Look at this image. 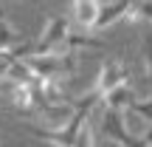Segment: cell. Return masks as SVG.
Listing matches in <instances>:
<instances>
[{"label": "cell", "instance_id": "1", "mask_svg": "<svg viewBox=\"0 0 152 147\" xmlns=\"http://www.w3.org/2000/svg\"><path fill=\"white\" fill-rule=\"evenodd\" d=\"M99 130H102L104 139H118L124 147H152L149 142L130 133V127L124 122V110H113V108L99 105Z\"/></svg>", "mask_w": 152, "mask_h": 147}, {"label": "cell", "instance_id": "2", "mask_svg": "<svg viewBox=\"0 0 152 147\" xmlns=\"http://www.w3.org/2000/svg\"><path fill=\"white\" fill-rule=\"evenodd\" d=\"M73 26L68 17H51V20H45L42 26V34H39L37 40V48H34V54H51V51H65V43L68 37H71Z\"/></svg>", "mask_w": 152, "mask_h": 147}, {"label": "cell", "instance_id": "3", "mask_svg": "<svg viewBox=\"0 0 152 147\" xmlns=\"http://www.w3.org/2000/svg\"><path fill=\"white\" fill-rule=\"evenodd\" d=\"M130 76H132V71H130V68H127L121 60H104L102 68H99L96 82H93V88H96V91L104 96L107 91H113V88H118V85H124V82H130Z\"/></svg>", "mask_w": 152, "mask_h": 147}, {"label": "cell", "instance_id": "4", "mask_svg": "<svg viewBox=\"0 0 152 147\" xmlns=\"http://www.w3.org/2000/svg\"><path fill=\"white\" fill-rule=\"evenodd\" d=\"M132 3L135 0H110V3H102L99 9V20L93 26V31H107V28L118 26L121 20H127L132 11Z\"/></svg>", "mask_w": 152, "mask_h": 147}, {"label": "cell", "instance_id": "5", "mask_svg": "<svg viewBox=\"0 0 152 147\" xmlns=\"http://www.w3.org/2000/svg\"><path fill=\"white\" fill-rule=\"evenodd\" d=\"M99 9H102L99 0H73V26L93 31V26L99 20Z\"/></svg>", "mask_w": 152, "mask_h": 147}, {"label": "cell", "instance_id": "6", "mask_svg": "<svg viewBox=\"0 0 152 147\" xmlns=\"http://www.w3.org/2000/svg\"><path fill=\"white\" fill-rule=\"evenodd\" d=\"M132 99H135V91H132L130 82H124V85L113 88V91H107L102 96V105L104 108H113V110H130Z\"/></svg>", "mask_w": 152, "mask_h": 147}, {"label": "cell", "instance_id": "7", "mask_svg": "<svg viewBox=\"0 0 152 147\" xmlns=\"http://www.w3.org/2000/svg\"><path fill=\"white\" fill-rule=\"evenodd\" d=\"M11 105H14L17 110H34L37 108L34 85H14L11 88Z\"/></svg>", "mask_w": 152, "mask_h": 147}, {"label": "cell", "instance_id": "8", "mask_svg": "<svg viewBox=\"0 0 152 147\" xmlns=\"http://www.w3.org/2000/svg\"><path fill=\"white\" fill-rule=\"evenodd\" d=\"M127 20H132V23H149V26H152V0H135Z\"/></svg>", "mask_w": 152, "mask_h": 147}, {"label": "cell", "instance_id": "9", "mask_svg": "<svg viewBox=\"0 0 152 147\" xmlns=\"http://www.w3.org/2000/svg\"><path fill=\"white\" fill-rule=\"evenodd\" d=\"M20 43V34H17V28L11 26L9 20H3L0 17V48H11V45Z\"/></svg>", "mask_w": 152, "mask_h": 147}, {"label": "cell", "instance_id": "10", "mask_svg": "<svg viewBox=\"0 0 152 147\" xmlns=\"http://www.w3.org/2000/svg\"><path fill=\"white\" fill-rule=\"evenodd\" d=\"M130 113L141 116L144 122H152V96H135L130 105Z\"/></svg>", "mask_w": 152, "mask_h": 147}, {"label": "cell", "instance_id": "11", "mask_svg": "<svg viewBox=\"0 0 152 147\" xmlns=\"http://www.w3.org/2000/svg\"><path fill=\"white\" fill-rule=\"evenodd\" d=\"M17 60H20V57H17L14 45H11V48H0V79H6V76H9L11 65H14Z\"/></svg>", "mask_w": 152, "mask_h": 147}, {"label": "cell", "instance_id": "12", "mask_svg": "<svg viewBox=\"0 0 152 147\" xmlns=\"http://www.w3.org/2000/svg\"><path fill=\"white\" fill-rule=\"evenodd\" d=\"M144 62H147V71L152 76V31L144 34Z\"/></svg>", "mask_w": 152, "mask_h": 147}, {"label": "cell", "instance_id": "13", "mask_svg": "<svg viewBox=\"0 0 152 147\" xmlns=\"http://www.w3.org/2000/svg\"><path fill=\"white\" fill-rule=\"evenodd\" d=\"M141 139L152 144V122H147V130H144V136H141Z\"/></svg>", "mask_w": 152, "mask_h": 147}, {"label": "cell", "instance_id": "14", "mask_svg": "<svg viewBox=\"0 0 152 147\" xmlns=\"http://www.w3.org/2000/svg\"><path fill=\"white\" fill-rule=\"evenodd\" d=\"M104 147H124L118 139H104Z\"/></svg>", "mask_w": 152, "mask_h": 147}, {"label": "cell", "instance_id": "15", "mask_svg": "<svg viewBox=\"0 0 152 147\" xmlns=\"http://www.w3.org/2000/svg\"><path fill=\"white\" fill-rule=\"evenodd\" d=\"M54 147H65V144H54Z\"/></svg>", "mask_w": 152, "mask_h": 147}]
</instances>
